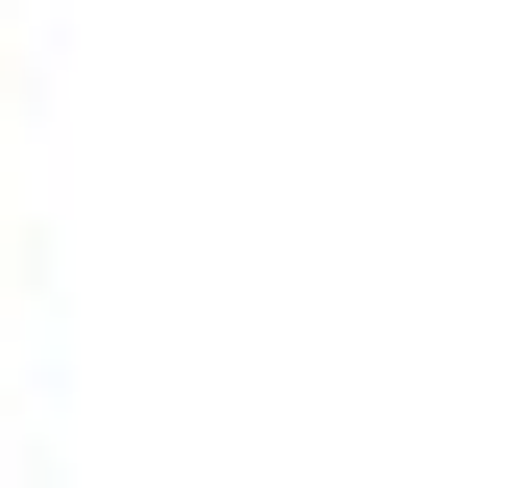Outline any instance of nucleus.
Returning a JSON list of instances; mask_svg holds the SVG:
<instances>
[]
</instances>
